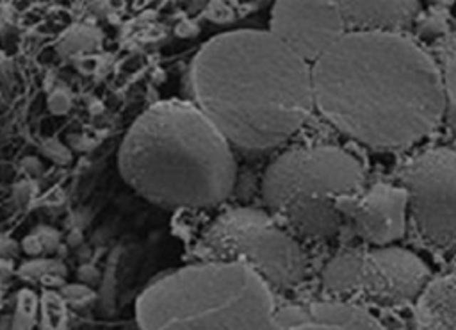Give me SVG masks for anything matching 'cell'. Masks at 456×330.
I'll list each match as a JSON object with an SVG mask.
<instances>
[{
	"label": "cell",
	"mask_w": 456,
	"mask_h": 330,
	"mask_svg": "<svg viewBox=\"0 0 456 330\" xmlns=\"http://www.w3.org/2000/svg\"><path fill=\"white\" fill-rule=\"evenodd\" d=\"M440 76L444 90V118L456 134V36L445 43Z\"/></svg>",
	"instance_id": "obj_14"
},
{
	"label": "cell",
	"mask_w": 456,
	"mask_h": 330,
	"mask_svg": "<svg viewBox=\"0 0 456 330\" xmlns=\"http://www.w3.org/2000/svg\"><path fill=\"white\" fill-rule=\"evenodd\" d=\"M362 165L338 147H301L278 155L262 180L267 212L292 236L330 239L341 230L335 200L363 190Z\"/></svg>",
	"instance_id": "obj_5"
},
{
	"label": "cell",
	"mask_w": 456,
	"mask_h": 330,
	"mask_svg": "<svg viewBox=\"0 0 456 330\" xmlns=\"http://www.w3.org/2000/svg\"><path fill=\"white\" fill-rule=\"evenodd\" d=\"M348 33H392L401 34L415 22L420 11L419 2L392 0V2H338Z\"/></svg>",
	"instance_id": "obj_12"
},
{
	"label": "cell",
	"mask_w": 456,
	"mask_h": 330,
	"mask_svg": "<svg viewBox=\"0 0 456 330\" xmlns=\"http://www.w3.org/2000/svg\"><path fill=\"white\" fill-rule=\"evenodd\" d=\"M267 330H385L370 312L348 301L287 305L274 312Z\"/></svg>",
	"instance_id": "obj_11"
},
{
	"label": "cell",
	"mask_w": 456,
	"mask_h": 330,
	"mask_svg": "<svg viewBox=\"0 0 456 330\" xmlns=\"http://www.w3.org/2000/svg\"><path fill=\"white\" fill-rule=\"evenodd\" d=\"M269 33L312 66L348 29L338 2L281 0L271 9Z\"/></svg>",
	"instance_id": "obj_9"
},
{
	"label": "cell",
	"mask_w": 456,
	"mask_h": 330,
	"mask_svg": "<svg viewBox=\"0 0 456 330\" xmlns=\"http://www.w3.org/2000/svg\"><path fill=\"white\" fill-rule=\"evenodd\" d=\"M408 195V220L435 250L456 248V150L433 148L410 158L399 170Z\"/></svg>",
	"instance_id": "obj_8"
},
{
	"label": "cell",
	"mask_w": 456,
	"mask_h": 330,
	"mask_svg": "<svg viewBox=\"0 0 456 330\" xmlns=\"http://www.w3.org/2000/svg\"><path fill=\"white\" fill-rule=\"evenodd\" d=\"M314 108L378 150L408 148L444 120L440 66L403 34L346 33L312 65Z\"/></svg>",
	"instance_id": "obj_1"
},
{
	"label": "cell",
	"mask_w": 456,
	"mask_h": 330,
	"mask_svg": "<svg viewBox=\"0 0 456 330\" xmlns=\"http://www.w3.org/2000/svg\"><path fill=\"white\" fill-rule=\"evenodd\" d=\"M200 261L241 262L269 286L294 287L305 279L306 259L296 237L274 216L255 207L217 216L196 247Z\"/></svg>",
	"instance_id": "obj_6"
},
{
	"label": "cell",
	"mask_w": 456,
	"mask_h": 330,
	"mask_svg": "<svg viewBox=\"0 0 456 330\" xmlns=\"http://www.w3.org/2000/svg\"><path fill=\"white\" fill-rule=\"evenodd\" d=\"M118 165L132 190L164 207L219 205L237 177L227 138L195 104L182 100L146 109L128 129Z\"/></svg>",
	"instance_id": "obj_3"
},
{
	"label": "cell",
	"mask_w": 456,
	"mask_h": 330,
	"mask_svg": "<svg viewBox=\"0 0 456 330\" xmlns=\"http://www.w3.org/2000/svg\"><path fill=\"white\" fill-rule=\"evenodd\" d=\"M271 286L241 262L200 261L164 273L139 297L141 330H267Z\"/></svg>",
	"instance_id": "obj_4"
},
{
	"label": "cell",
	"mask_w": 456,
	"mask_h": 330,
	"mask_svg": "<svg viewBox=\"0 0 456 330\" xmlns=\"http://www.w3.org/2000/svg\"><path fill=\"white\" fill-rule=\"evenodd\" d=\"M415 330H456V273L431 280L413 311Z\"/></svg>",
	"instance_id": "obj_13"
},
{
	"label": "cell",
	"mask_w": 456,
	"mask_h": 330,
	"mask_svg": "<svg viewBox=\"0 0 456 330\" xmlns=\"http://www.w3.org/2000/svg\"><path fill=\"white\" fill-rule=\"evenodd\" d=\"M430 279L426 262L405 248H353L326 262L323 289L331 300L360 307H403L419 300Z\"/></svg>",
	"instance_id": "obj_7"
},
{
	"label": "cell",
	"mask_w": 456,
	"mask_h": 330,
	"mask_svg": "<svg viewBox=\"0 0 456 330\" xmlns=\"http://www.w3.org/2000/svg\"><path fill=\"white\" fill-rule=\"evenodd\" d=\"M191 84L196 108L244 150L285 143L314 109L312 66L269 31H230L207 41Z\"/></svg>",
	"instance_id": "obj_2"
},
{
	"label": "cell",
	"mask_w": 456,
	"mask_h": 330,
	"mask_svg": "<svg viewBox=\"0 0 456 330\" xmlns=\"http://www.w3.org/2000/svg\"><path fill=\"white\" fill-rule=\"evenodd\" d=\"M342 223L370 247H390L408 227V195L399 184L378 182L335 200Z\"/></svg>",
	"instance_id": "obj_10"
}]
</instances>
